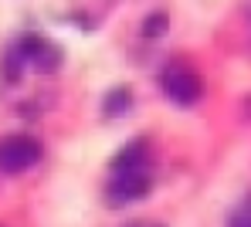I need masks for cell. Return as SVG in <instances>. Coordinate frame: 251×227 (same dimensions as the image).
Listing matches in <instances>:
<instances>
[{"label":"cell","mask_w":251,"mask_h":227,"mask_svg":"<svg viewBox=\"0 0 251 227\" xmlns=\"http://www.w3.org/2000/svg\"><path fill=\"white\" fill-rule=\"evenodd\" d=\"M167 27H170L167 10H153V14L139 24V34H143L146 41H156V38H163V34H167Z\"/></svg>","instance_id":"cell-7"},{"label":"cell","mask_w":251,"mask_h":227,"mask_svg":"<svg viewBox=\"0 0 251 227\" xmlns=\"http://www.w3.org/2000/svg\"><path fill=\"white\" fill-rule=\"evenodd\" d=\"M150 173L146 170H132V173H112V183H109V197L119 200V204H129V200H139L150 193Z\"/></svg>","instance_id":"cell-4"},{"label":"cell","mask_w":251,"mask_h":227,"mask_svg":"<svg viewBox=\"0 0 251 227\" xmlns=\"http://www.w3.org/2000/svg\"><path fill=\"white\" fill-rule=\"evenodd\" d=\"M14 51H17V58L24 61V68L31 65V68H38V71H54V68L61 65V47H54L48 38H41V34H24V38L14 45Z\"/></svg>","instance_id":"cell-3"},{"label":"cell","mask_w":251,"mask_h":227,"mask_svg":"<svg viewBox=\"0 0 251 227\" xmlns=\"http://www.w3.org/2000/svg\"><path fill=\"white\" fill-rule=\"evenodd\" d=\"M146 166H150V142L146 139H132L112 159V173H132V170H146Z\"/></svg>","instance_id":"cell-5"},{"label":"cell","mask_w":251,"mask_h":227,"mask_svg":"<svg viewBox=\"0 0 251 227\" xmlns=\"http://www.w3.org/2000/svg\"><path fill=\"white\" fill-rule=\"evenodd\" d=\"M129 109H132V91L126 89V85H116L112 91H105V102H102V112H105V115L119 119Z\"/></svg>","instance_id":"cell-6"},{"label":"cell","mask_w":251,"mask_h":227,"mask_svg":"<svg viewBox=\"0 0 251 227\" xmlns=\"http://www.w3.org/2000/svg\"><path fill=\"white\" fill-rule=\"evenodd\" d=\"M41 159V142L34 136H3L0 139V173H24Z\"/></svg>","instance_id":"cell-2"},{"label":"cell","mask_w":251,"mask_h":227,"mask_svg":"<svg viewBox=\"0 0 251 227\" xmlns=\"http://www.w3.org/2000/svg\"><path fill=\"white\" fill-rule=\"evenodd\" d=\"M227 227H251V207L234 210V214H231V221H227Z\"/></svg>","instance_id":"cell-8"},{"label":"cell","mask_w":251,"mask_h":227,"mask_svg":"<svg viewBox=\"0 0 251 227\" xmlns=\"http://www.w3.org/2000/svg\"><path fill=\"white\" fill-rule=\"evenodd\" d=\"M160 89H163V95H167L173 105L187 109V105L201 102L204 82H201V75H197L187 61H170L167 68L160 71Z\"/></svg>","instance_id":"cell-1"}]
</instances>
